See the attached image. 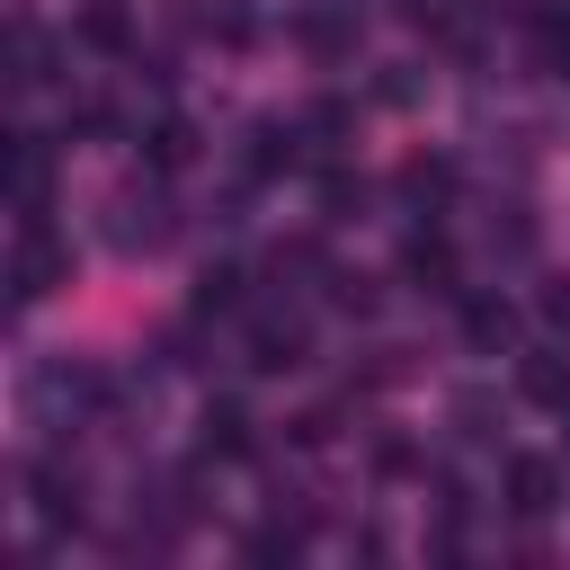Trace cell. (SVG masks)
Masks as SVG:
<instances>
[{
  "label": "cell",
  "instance_id": "obj_1",
  "mask_svg": "<svg viewBox=\"0 0 570 570\" xmlns=\"http://www.w3.org/2000/svg\"><path fill=\"white\" fill-rule=\"evenodd\" d=\"M71 276V249L62 240H45V223H27L18 232V267H9V285H18V303H36V294H53Z\"/></svg>",
  "mask_w": 570,
  "mask_h": 570
},
{
  "label": "cell",
  "instance_id": "obj_2",
  "mask_svg": "<svg viewBox=\"0 0 570 570\" xmlns=\"http://www.w3.org/2000/svg\"><path fill=\"white\" fill-rule=\"evenodd\" d=\"M552 499H561V463H543V454H517V463H508V508H517V517H543Z\"/></svg>",
  "mask_w": 570,
  "mask_h": 570
},
{
  "label": "cell",
  "instance_id": "obj_3",
  "mask_svg": "<svg viewBox=\"0 0 570 570\" xmlns=\"http://www.w3.org/2000/svg\"><path fill=\"white\" fill-rule=\"evenodd\" d=\"M249 365H258V374L303 365V321H258V330H249Z\"/></svg>",
  "mask_w": 570,
  "mask_h": 570
},
{
  "label": "cell",
  "instance_id": "obj_4",
  "mask_svg": "<svg viewBox=\"0 0 570 570\" xmlns=\"http://www.w3.org/2000/svg\"><path fill=\"white\" fill-rule=\"evenodd\" d=\"M116 240H125V249H160V240H169L160 196H125V205H116Z\"/></svg>",
  "mask_w": 570,
  "mask_h": 570
},
{
  "label": "cell",
  "instance_id": "obj_5",
  "mask_svg": "<svg viewBox=\"0 0 570 570\" xmlns=\"http://www.w3.org/2000/svg\"><path fill=\"white\" fill-rule=\"evenodd\" d=\"M80 45H98V53H125V45H134V18H125L116 0H89V9H80Z\"/></svg>",
  "mask_w": 570,
  "mask_h": 570
},
{
  "label": "cell",
  "instance_id": "obj_6",
  "mask_svg": "<svg viewBox=\"0 0 570 570\" xmlns=\"http://www.w3.org/2000/svg\"><path fill=\"white\" fill-rule=\"evenodd\" d=\"M401 267H410L428 294H454V249H445V240H428V232H419V240L401 249Z\"/></svg>",
  "mask_w": 570,
  "mask_h": 570
},
{
  "label": "cell",
  "instance_id": "obj_7",
  "mask_svg": "<svg viewBox=\"0 0 570 570\" xmlns=\"http://www.w3.org/2000/svg\"><path fill=\"white\" fill-rule=\"evenodd\" d=\"M205 454H223V463L249 454V410H240V401H214V410H205Z\"/></svg>",
  "mask_w": 570,
  "mask_h": 570
},
{
  "label": "cell",
  "instance_id": "obj_8",
  "mask_svg": "<svg viewBox=\"0 0 570 570\" xmlns=\"http://www.w3.org/2000/svg\"><path fill=\"white\" fill-rule=\"evenodd\" d=\"M36 490H45V499H36V508H45V517H53V525H80V481H71V472H62V463H36Z\"/></svg>",
  "mask_w": 570,
  "mask_h": 570
},
{
  "label": "cell",
  "instance_id": "obj_9",
  "mask_svg": "<svg viewBox=\"0 0 570 570\" xmlns=\"http://www.w3.org/2000/svg\"><path fill=\"white\" fill-rule=\"evenodd\" d=\"M525 401H570V356H525Z\"/></svg>",
  "mask_w": 570,
  "mask_h": 570
},
{
  "label": "cell",
  "instance_id": "obj_10",
  "mask_svg": "<svg viewBox=\"0 0 570 570\" xmlns=\"http://www.w3.org/2000/svg\"><path fill=\"white\" fill-rule=\"evenodd\" d=\"M187 151H196V125H178V116H160V125H151V169H178Z\"/></svg>",
  "mask_w": 570,
  "mask_h": 570
},
{
  "label": "cell",
  "instance_id": "obj_11",
  "mask_svg": "<svg viewBox=\"0 0 570 570\" xmlns=\"http://www.w3.org/2000/svg\"><path fill=\"white\" fill-rule=\"evenodd\" d=\"M196 312H240V267H205V285H196Z\"/></svg>",
  "mask_w": 570,
  "mask_h": 570
},
{
  "label": "cell",
  "instance_id": "obj_12",
  "mask_svg": "<svg viewBox=\"0 0 570 570\" xmlns=\"http://www.w3.org/2000/svg\"><path fill=\"white\" fill-rule=\"evenodd\" d=\"M463 330H472V347H499V338H508V303H490V294L463 303Z\"/></svg>",
  "mask_w": 570,
  "mask_h": 570
},
{
  "label": "cell",
  "instance_id": "obj_13",
  "mask_svg": "<svg viewBox=\"0 0 570 570\" xmlns=\"http://www.w3.org/2000/svg\"><path fill=\"white\" fill-rule=\"evenodd\" d=\"M303 45H312V53H347L356 27H347V18H303Z\"/></svg>",
  "mask_w": 570,
  "mask_h": 570
},
{
  "label": "cell",
  "instance_id": "obj_14",
  "mask_svg": "<svg viewBox=\"0 0 570 570\" xmlns=\"http://www.w3.org/2000/svg\"><path fill=\"white\" fill-rule=\"evenodd\" d=\"M401 187H410V196H445V160H410Z\"/></svg>",
  "mask_w": 570,
  "mask_h": 570
},
{
  "label": "cell",
  "instance_id": "obj_15",
  "mask_svg": "<svg viewBox=\"0 0 570 570\" xmlns=\"http://www.w3.org/2000/svg\"><path fill=\"white\" fill-rule=\"evenodd\" d=\"M534 303H543V321H552V330H570V276H543V294H534Z\"/></svg>",
  "mask_w": 570,
  "mask_h": 570
},
{
  "label": "cell",
  "instance_id": "obj_16",
  "mask_svg": "<svg viewBox=\"0 0 570 570\" xmlns=\"http://www.w3.org/2000/svg\"><path fill=\"white\" fill-rule=\"evenodd\" d=\"M436 9H445V0H401V18H436Z\"/></svg>",
  "mask_w": 570,
  "mask_h": 570
}]
</instances>
